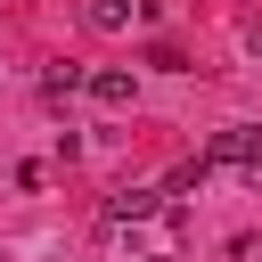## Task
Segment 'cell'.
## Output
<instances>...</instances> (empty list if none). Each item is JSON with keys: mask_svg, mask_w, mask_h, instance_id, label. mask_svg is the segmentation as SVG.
I'll list each match as a JSON object with an SVG mask.
<instances>
[{"mask_svg": "<svg viewBox=\"0 0 262 262\" xmlns=\"http://www.w3.org/2000/svg\"><path fill=\"white\" fill-rule=\"evenodd\" d=\"M147 213H164V196H156V188H115V196H106V229L147 221Z\"/></svg>", "mask_w": 262, "mask_h": 262, "instance_id": "1", "label": "cell"}, {"mask_svg": "<svg viewBox=\"0 0 262 262\" xmlns=\"http://www.w3.org/2000/svg\"><path fill=\"white\" fill-rule=\"evenodd\" d=\"M262 156V131H213V147H205V164H254Z\"/></svg>", "mask_w": 262, "mask_h": 262, "instance_id": "2", "label": "cell"}, {"mask_svg": "<svg viewBox=\"0 0 262 262\" xmlns=\"http://www.w3.org/2000/svg\"><path fill=\"white\" fill-rule=\"evenodd\" d=\"M82 90H90L98 106H131V74H123V66H98V74H82Z\"/></svg>", "mask_w": 262, "mask_h": 262, "instance_id": "3", "label": "cell"}, {"mask_svg": "<svg viewBox=\"0 0 262 262\" xmlns=\"http://www.w3.org/2000/svg\"><path fill=\"white\" fill-rule=\"evenodd\" d=\"M131 8H139V0H90L82 16H90V33H123V25H131Z\"/></svg>", "mask_w": 262, "mask_h": 262, "instance_id": "4", "label": "cell"}]
</instances>
